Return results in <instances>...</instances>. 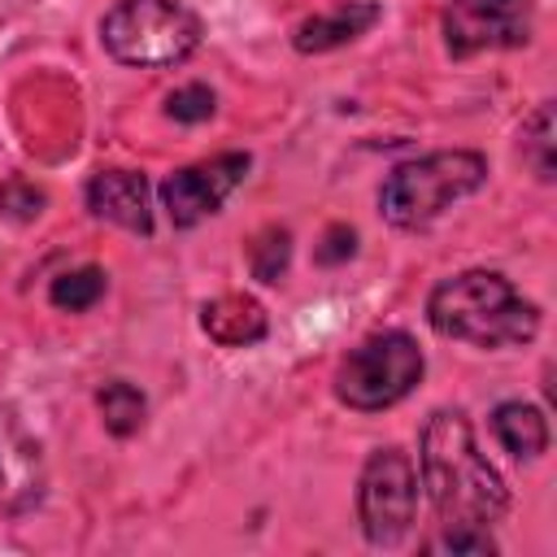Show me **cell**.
<instances>
[{"instance_id":"obj_16","label":"cell","mask_w":557,"mask_h":557,"mask_svg":"<svg viewBox=\"0 0 557 557\" xmlns=\"http://www.w3.org/2000/svg\"><path fill=\"white\" fill-rule=\"evenodd\" d=\"M104 270L100 265H83V270H70V274H61V278H52V287H48V300L57 305V309H65V313H83V309H91L100 296H104Z\"/></svg>"},{"instance_id":"obj_21","label":"cell","mask_w":557,"mask_h":557,"mask_svg":"<svg viewBox=\"0 0 557 557\" xmlns=\"http://www.w3.org/2000/svg\"><path fill=\"white\" fill-rule=\"evenodd\" d=\"M352 248H357V235H352L348 226H331V231H326V248H318V261H322V265L344 261V257H352Z\"/></svg>"},{"instance_id":"obj_6","label":"cell","mask_w":557,"mask_h":557,"mask_svg":"<svg viewBox=\"0 0 557 557\" xmlns=\"http://www.w3.org/2000/svg\"><path fill=\"white\" fill-rule=\"evenodd\" d=\"M357 518H361V535L379 548L400 544L409 535L418 518V466L405 448L387 444L366 457L357 483Z\"/></svg>"},{"instance_id":"obj_18","label":"cell","mask_w":557,"mask_h":557,"mask_svg":"<svg viewBox=\"0 0 557 557\" xmlns=\"http://www.w3.org/2000/svg\"><path fill=\"white\" fill-rule=\"evenodd\" d=\"M431 553H470V557H487L496 553V540L487 527H444L431 540Z\"/></svg>"},{"instance_id":"obj_10","label":"cell","mask_w":557,"mask_h":557,"mask_svg":"<svg viewBox=\"0 0 557 557\" xmlns=\"http://www.w3.org/2000/svg\"><path fill=\"white\" fill-rule=\"evenodd\" d=\"M87 209L122 231L148 235L152 231V205H148V178L135 170H96L87 178Z\"/></svg>"},{"instance_id":"obj_3","label":"cell","mask_w":557,"mask_h":557,"mask_svg":"<svg viewBox=\"0 0 557 557\" xmlns=\"http://www.w3.org/2000/svg\"><path fill=\"white\" fill-rule=\"evenodd\" d=\"M487 183V157L474 148H444L396 165L379 187V209L392 226L418 231L435 222L453 200L479 191Z\"/></svg>"},{"instance_id":"obj_2","label":"cell","mask_w":557,"mask_h":557,"mask_svg":"<svg viewBox=\"0 0 557 557\" xmlns=\"http://www.w3.org/2000/svg\"><path fill=\"white\" fill-rule=\"evenodd\" d=\"M426 322L444 339L474 348H518L540 331V309L496 270H466L426 296Z\"/></svg>"},{"instance_id":"obj_1","label":"cell","mask_w":557,"mask_h":557,"mask_svg":"<svg viewBox=\"0 0 557 557\" xmlns=\"http://www.w3.org/2000/svg\"><path fill=\"white\" fill-rule=\"evenodd\" d=\"M422 487L440 527H492L509 509V487L483 457L474 426L461 409H435L418 444Z\"/></svg>"},{"instance_id":"obj_12","label":"cell","mask_w":557,"mask_h":557,"mask_svg":"<svg viewBox=\"0 0 557 557\" xmlns=\"http://www.w3.org/2000/svg\"><path fill=\"white\" fill-rule=\"evenodd\" d=\"M200 326L226 344V348H244V344H257L265 335V309L252 300V296H218L200 309Z\"/></svg>"},{"instance_id":"obj_15","label":"cell","mask_w":557,"mask_h":557,"mask_svg":"<svg viewBox=\"0 0 557 557\" xmlns=\"http://www.w3.org/2000/svg\"><path fill=\"white\" fill-rule=\"evenodd\" d=\"M553 100H544L527 122H522V161L535 170L540 183H553L557 161H553Z\"/></svg>"},{"instance_id":"obj_19","label":"cell","mask_w":557,"mask_h":557,"mask_svg":"<svg viewBox=\"0 0 557 557\" xmlns=\"http://www.w3.org/2000/svg\"><path fill=\"white\" fill-rule=\"evenodd\" d=\"M213 109H218V100H213V91L200 87V83H187V87L170 91V100H165V113H170L174 122H205V117H213Z\"/></svg>"},{"instance_id":"obj_4","label":"cell","mask_w":557,"mask_h":557,"mask_svg":"<svg viewBox=\"0 0 557 557\" xmlns=\"http://www.w3.org/2000/svg\"><path fill=\"white\" fill-rule=\"evenodd\" d=\"M200 17L178 0H117L100 22L104 52L135 70L187 61L200 48Z\"/></svg>"},{"instance_id":"obj_20","label":"cell","mask_w":557,"mask_h":557,"mask_svg":"<svg viewBox=\"0 0 557 557\" xmlns=\"http://www.w3.org/2000/svg\"><path fill=\"white\" fill-rule=\"evenodd\" d=\"M0 209H4L9 218H17V222H30V218H39V209H44V191L30 187V183H22V178H9V183L0 187Z\"/></svg>"},{"instance_id":"obj_9","label":"cell","mask_w":557,"mask_h":557,"mask_svg":"<svg viewBox=\"0 0 557 557\" xmlns=\"http://www.w3.org/2000/svg\"><path fill=\"white\" fill-rule=\"evenodd\" d=\"M44 500V448L22 426L17 409H0V509L30 513Z\"/></svg>"},{"instance_id":"obj_13","label":"cell","mask_w":557,"mask_h":557,"mask_svg":"<svg viewBox=\"0 0 557 557\" xmlns=\"http://www.w3.org/2000/svg\"><path fill=\"white\" fill-rule=\"evenodd\" d=\"M492 431L505 444V453L518 457V461H535L548 448V422H544V413L535 405H522V400L496 405L492 409Z\"/></svg>"},{"instance_id":"obj_11","label":"cell","mask_w":557,"mask_h":557,"mask_svg":"<svg viewBox=\"0 0 557 557\" xmlns=\"http://www.w3.org/2000/svg\"><path fill=\"white\" fill-rule=\"evenodd\" d=\"M379 17H383V9H379L374 0H348V4H339L335 13L305 17V22L296 26L292 44H296V52H331V48H339V44L366 35Z\"/></svg>"},{"instance_id":"obj_5","label":"cell","mask_w":557,"mask_h":557,"mask_svg":"<svg viewBox=\"0 0 557 557\" xmlns=\"http://www.w3.org/2000/svg\"><path fill=\"white\" fill-rule=\"evenodd\" d=\"M426 370V357L413 335L405 331H379L361 339L335 370V396L348 409L374 413L396 400H405Z\"/></svg>"},{"instance_id":"obj_8","label":"cell","mask_w":557,"mask_h":557,"mask_svg":"<svg viewBox=\"0 0 557 557\" xmlns=\"http://www.w3.org/2000/svg\"><path fill=\"white\" fill-rule=\"evenodd\" d=\"M248 165H252L248 152H222V157H209V161H196V165L165 174L161 178V205H165L170 222L178 231H187L200 218L218 213L222 200L244 183Z\"/></svg>"},{"instance_id":"obj_17","label":"cell","mask_w":557,"mask_h":557,"mask_svg":"<svg viewBox=\"0 0 557 557\" xmlns=\"http://www.w3.org/2000/svg\"><path fill=\"white\" fill-rule=\"evenodd\" d=\"M287 257H292V235L283 226H265L252 244H248V265L261 283H278L283 270H287Z\"/></svg>"},{"instance_id":"obj_14","label":"cell","mask_w":557,"mask_h":557,"mask_svg":"<svg viewBox=\"0 0 557 557\" xmlns=\"http://www.w3.org/2000/svg\"><path fill=\"white\" fill-rule=\"evenodd\" d=\"M96 409H100L104 431H109V435H117V440H126V435H135V431L144 426L148 400H144V392H139L135 383L113 379V383H104V387L96 392Z\"/></svg>"},{"instance_id":"obj_7","label":"cell","mask_w":557,"mask_h":557,"mask_svg":"<svg viewBox=\"0 0 557 557\" xmlns=\"http://www.w3.org/2000/svg\"><path fill=\"white\" fill-rule=\"evenodd\" d=\"M535 9L531 0H453L444 9V48L466 61L474 52L522 48L531 39Z\"/></svg>"}]
</instances>
